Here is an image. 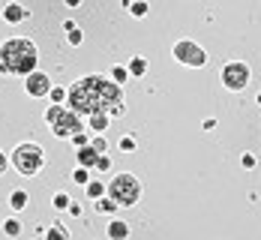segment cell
I'll use <instances>...</instances> for the list:
<instances>
[{
  "instance_id": "16",
  "label": "cell",
  "mask_w": 261,
  "mask_h": 240,
  "mask_svg": "<svg viewBox=\"0 0 261 240\" xmlns=\"http://www.w3.org/2000/svg\"><path fill=\"white\" fill-rule=\"evenodd\" d=\"M93 207H96V214H102V216H111L114 210H117L114 198H108V195H99V198H93Z\"/></svg>"
},
{
  "instance_id": "19",
  "label": "cell",
  "mask_w": 261,
  "mask_h": 240,
  "mask_svg": "<svg viewBox=\"0 0 261 240\" xmlns=\"http://www.w3.org/2000/svg\"><path fill=\"white\" fill-rule=\"evenodd\" d=\"M108 72H111L108 78L114 81V84H120V87H123V84L129 81V72H126V66H123V63H114V66H111Z\"/></svg>"
},
{
  "instance_id": "2",
  "label": "cell",
  "mask_w": 261,
  "mask_h": 240,
  "mask_svg": "<svg viewBox=\"0 0 261 240\" xmlns=\"http://www.w3.org/2000/svg\"><path fill=\"white\" fill-rule=\"evenodd\" d=\"M39 66V48L27 36H9L0 42V75H21Z\"/></svg>"
},
{
  "instance_id": "12",
  "label": "cell",
  "mask_w": 261,
  "mask_h": 240,
  "mask_svg": "<svg viewBox=\"0 0 261 240\" xmlns=\"http://www.w3.org/2000/svg\"><path fill=\"white\" fill-rule=\"evenodd\" d=\"M105 234H108L111 240H126V237H129V222L114 216V219H108V225H105Z\"/></svg>"
},
{
  "instance_id": "14",
  "label": "cell",
  "mask_w": 261,
  "mask_h": 240,
  "mask_svg": "<svg viewBox=\"0 0 261 240\" xmlns=\"http://www.w3.org/2000/svg\"><path fill=\"white\" fill-rule=\"evenodd\" d=\"M0 231H3L6 237H18V234L24 231V225H21V219H18V216H6V219L0 222Z\"/></svg>"
},
{
  "instance_id": "8",
  "label": "cell",
  "mask_w": 261,
  "mask_h": 240,
  "mask_svg": "<svg viewBox=\"0 0 261 240\" xmlns=\"http://www.w3.org/2000/svg\"><path fill=\"white\" fill-rule=\"evenodd\" d=\"M48 87H51L48 72L33 69V72H27V75H24V93L30 96V99H42V96L48 93Z\"/></svg>"
},
{
  "instance_id": "24",
  "label": "cell",
  "mask_w": 261,
  "mask_h": 240,
  "mask_svg": "<svg viewBox=\"0 0 261 240\" xmlns=\"http://www.w3.org/2000/svg\"><path fill=\"white\" fill-rule=\"evenodd\" d=\"M45 234H48V237H69V228H66V225H63V222H51V228H45Z\"/></svg>"
},
{
  "instance_id": "21",
  "label": "cell",
  "mask_w": 261,
  "mask_h": 240,
  "mask_svg": "<svg viewBox=\"0 0 261 240\" xmlns=\"http://www.w3.org/2000/svg\"><path fill=\"white\" fill-rule=\"evenodd\" d=\"M45 96H48L51 102H57V105H66V87H60V84H51Z\"/></svg>"
},
{
  "instance_id": "10",
  "label": "cell",
  "mask_w": 261,
  "mask_h": 240,
  "mask_svg": "<svg viewBox=\"0 0 261 240\" xmlns=\"http://www.w3.org/2000/svg\"><path fill=\"white\" fill-rule=\"evenodd\" d=\"M111 126V117L105 114V111H93V114H87V120H84V129L90 135H96V132H105Z\"/></svg>"
},
{
  "instance_id": "29",
  "label": "cell",
  "mask_w": 261,
  "mask_h": 240,
  "mask_svg": "<svg viewBox=\"0 0 261 240\" xmlns=\"http://www.w3.org/2000/svg\"><path fill=\"white\" fill-rule=\"evenodd\" d=\"M69 138H72V144H75V147H81V144H87V141H90V132H87V129H79V132H72Z\"/></svg>"
},
{
  "instance_id": "22",
  "label": "cell",
  "mask_w": 261,
  "mask_h": 240,
  "mask_svg": "<svg viewBox=\"0 0 261 240\" xmlns=\"http://www.w3.org/2000/svg\"><path fill=\"white\" fill-rule=\"evenodd\" d=\"M90 177H93V171H90V168H84V165H79V168H72V180H75L79 186H84V183H87Z\"/></svg>"
},
{
  "instance_id": "30",
  "label": "cell",
  "mask_w": 261,
  "mask_h": 240,
  "mask_svg": "<svg viewBox=\"0 0 261 240\" xmlns=\"http://www.w3.org/2000/svg\"><path fill=\"white\" fill-rule=\"evenodd\" d=\"M255 153H252V150H246V153H243V156H240V165H243V168H246V171H252V168H255Z\"/></svg>"
},
{
  "instance_id": "18",
  "label": "cell",
  "mask_w": 261,
  "mask_h": 240,
  "mask_svg": "<svg viewBox=\"0 0 261 240\" xmlns=\"http://www.w3.org/2000/svg\"><path fill=\"white\" fill-rule=\"evenodd\" d=\"M84 195H87L90 201H93V198H99V195H105V183H102V180H93V177H90V180L84 183Z\"/></svg>"
},
{
  "instance_id": "15",
  "label": "cell",
  "mask_w": 261,
  "mask_h": 240,
  "mask_svg": "<svg viewBox=\"0 0 261 240\" xmlns=\"http://www.w3.org/2000/svg\"><path fill=\"white\" fill-rule=\"evenodd\" d=\"M27 204H30V195H27L24 189H12V192H9V207H12L15 214L27 210Z\"/></svg>"
},
{
  "instance_id": "13",
  "label": "cell",
  "mask_w": 261,
  "mask_h": 240,
  "mask_svg": "<svg viewBox=\"0 0 261 240\" xmlns=\"http://www.w3.org/2000/svg\"><path fill=\"white\" fill-rule=\"evenodd\" d=\"M96 156H99V150H96L90 141H87V144H81V147H75V159H79V165H84V168H93Z\"/></svg>"
},
{
  "instance_id": "4",
  "label": "cell",
  "mask_w": 261,
  "mask_h": 240,
  "mask_svg": "<svg viewBox=\"0 0 261 240\" xmlns=\"http://www.w3.org/2000/svg\"><path fill=\"white\" fill-rule=\"evenodd\" d=\"M141 192H144L141 180H138L135 174H129V171L117 174V177L105 186V195L114 198L117 207H132V204H138V201H141Z\"/></svg>"
},
{
  "instance_id": "3",
  "label": "cell",
  "mask_w": 261,
  "mask_h": 240,
  "mask_svg": "<svg viewBox=\"0 0 261 240\" xmlns=\"http://www.w3.org/2000/svg\"><path fill=\"white\" fill-rule=\"evenodd\" d=\"M9 165L24 177H36L42 171V165H45V150L36 141H21V144H15V150L9 156Z\"/></svg>"
},
{
  "instance_id": "27",
  "label": "cell",
  "mask_w": 261,
  "mask_h": 240,
  "mask_svg": "<svg viewBox=\"0 0 261 240\" xmlns=\"http://www.w3.org/2000/svg\"><path fill=\"white\" fill-rule=\"evenodd\" d=\"M63 108H66V105H57V102H51V105L45 108V123H48V126L60 117V111H63Z\"/></svg>"
},
{
  "instance_id": "5",
  "label": "cell",
  "mask_w": 261,
  "mask_h": 240,
  "mask_svg": "<svg viewBox=\"0 0 261 240\" xmlns=\"http://www.w3.org/2000/svg\"><path fill=\"white\" fill-rule=\"evenodd\" d=\"M171 57L180 63V66H189V69H201L207 63V51L195 42V39H177L174 48H171Z\"/></svg>"
},
{
  "instance_id": "28",
  "label": "cell",
  "mask_w": 261,
  "mask_h": 240,
  "mask_svg": "<svg viewBox=\"0 0 261 240\" xmlns=\"http://www.w3.org/2000/svg\"><path fill=\"white\" fill-rule=\"evenodd\" d=\"M90 144H93V147H96L99 153H105V150H108V141H105V135H102V132L90 135Z\"/></svg>"
},
{
  "instance_id": "9",
  "label": "cell",
  "mask_w": 261,
  "mask_h": 240,
  "mask_svg": "<svg viewBox=\"0 0 261 240\" xmlns=\"http://www.w3.org/2000/svg\"><path fill=\"white\" fill-rule=\"evenodd\" d=\"M30 18V9L27 6H21L18 0H9V3H3V9H0V21L3 24H21V21H27Z\"/></svg>"
},
{
  "instance_id": "34",
  "label": "cell",
  "mask_w": 261,
  "mask_h": 240,
  "mask_svg": "<svg viewBox=\"0 0 261 240\" xmlns=\"http://www.w3.org/2000/svg\"><path fill=\"white\" fill-rule=\"evenodd\" d=\"M63 3H66L69 9H79V6H81V3H84V0H63Z\"/></svg>"
},
{
  "instance_id": "26",
  "label": "cell",
  "mask_w": 261,
  "mask_h": 240,
  "mask_svg": "<svg viewBox=\"0 0 261 240\" xmlns=\"http://www.w3.org/2000/svg\"><path fill=\"white\" fill-rule=\"evenodd\" d=\"M66 42H69V45H81V42H84V33H81V27H79V24L66 30Z\"/></svg>"
},
{
  "instance_id": "17",
  "label": "cell",
  "mask_w": 261,
  "mask_h": 240,
  "mask_svg": "<svg viewBox=\"0 0 261 240\" xmlns=\"http://www.w3.org/2000/svg\"><path fill=\"white\" fill-rule=\"evenodd\" d=\"M126 12H129L132 18H144V15L150 12V3H147V0H129V3H126Z\"/></svg>"
},
{
  "instance_id": "25",
  "label": "cell",
  "mask_w": 261,
  "mask_h": 240,
  "mask_svg": "<svg viewBox=\"0 0 261 240\" xmlns=\"http://www.w3.org/2000/svg\"><path fill=\"white\" fill-rule=\"evenodd\" d=\"M90 171H99V174H102V171H111V156H108V153H99Z\"/></svg>"
},
{
  "instance_id": "6",
  "label": "cell",
  "mask_w": 261,
  "mask_h": 240,
  "mask_svg": "<svg viewBox=\"0 0 261 240\" xmlns=\"http://www.w3.org/2000/svg\"><path fill=\"white\" fill-rule=\"evenodd\" d=\"M249 78H252V72H249V66H246L243 60H228V63L222 66V72H219L222 87L231 90V93L246 90V87H249Z\"/></svg>"
},
{
  "instance_id": "32",
  "label": "cell",
  "mask_w": 261,
  "mask_h": 240,
  "mask_svg": "<svg viewBox=\"0 0 261 240\" xmlns=\"http://www.w3.org/2000/svg\"><path fill=\"white\" fill-rule=\"evenodd\" d=\"M201 129H204V132H213V129H216V117H204V120H201Z\"/></svg>"
},
{
  "instance_id": "31",
  "label": "cell",
  "mask_w": 261,
  "mask_h": 240,
  "mask_svg": "<svg viewBox=\"0 0 261 240\" xmlns=\"http://www.w3.org/2000/svg\"><path fill=\"white\" fill-rule=\"evenodd\" d=\"M63 214H69V216H81V214H84V207H81L79 201H69V207H66Z\"/></svg>"
},
{
  "instance_id": "33",
  "label": "cell",
  "mask_w": 261,
  "mask_h": 240,
  "mask_svg": "<svg viewBox=\"0 0 261 240\" xmlns=\"http://www.w3.org/2000/svg\"><path fill=\"white\" fill-rule=\"evenodd\" d=\"M6 168H9V156H6V153H3V150H0V174H3V171H6Z\"/></svg>"
},
{
  "instance_id": "23",
  "label": "cell",
  "mask_w": 261,
  "mask_h": 240,
  "mask_svg": "<svg viewBox=\"0 0 261 240\" xmlns=\"http://www.w3.org/2000/svg\"><path fill=\"white\" fill-rule=\"evenodd\" d=\"M117 147H120L123 153H132V150L138 147V141H135V135H120V138H117Z\"/></svg>"
},
{
  "instance_id": "7",
  "label": "cell",
  "mask_w": 261,
  "mask_h": 240,
  "mask_svg": "<svg viewBox=\"0 0 261 240\" xmlns=\"http://www.w3.org/2000/svg\"><path fill=\"white\" fill-rule=\"evenodd\" d=\"M48 129H51V132L57 135V138H69L72 132H79V129H84V120H81V117L75 114V111L63 108V111H60V117L54 120V123L48 126Z\"/></svg>"
},
{
  "instance_id": "20",
  "label": "cell",
  "mask_w": 261,
  "mask_h": 240,
  "mask_svg": "<svg viewBox=\"0 0 261 240\" xmlns=\"http://www.w3.org/2000/svg\"><path fill=\"white\" fill-rule=\"evenodd\" d=\"M69 201H72V195H69V192H54V198H51V207L57 210V214H63V210L69 207Z\"/></svg>"
},
{
  "instance_id": "1",
  "label": "cell",
  "mask_w": 261,
  "mask_h": 240,
  "mask_svg": "<svg viewBox=\"0 0 261 240\" xmlns=\"http://www.w3.org/2000/svg\"><path fill=\"white\" fill-rule=\"evenodd\" d=\"M66 108L75 111L79 117H87L93 111H105L111 120L123 117L126 114L123 87L102 75H84L72 87H66Z\"/></svg>"
},
{
  "instance_id": "11",
  "label": "cell",
  "mask_w": 261,
  "mask_h": 240,
  "mask_svg": "<svg viewBox=\"0 0 261 240\" xmlns=\"http://www.w3.org/2000/svg\"><path fill=\"white\" fill-rule=\"evenodd\" d=\"M126 72H129V78H144V75L150 72L147 57H144V54H132L129 63H126Z\"/></svg>"
}]
</instances>
